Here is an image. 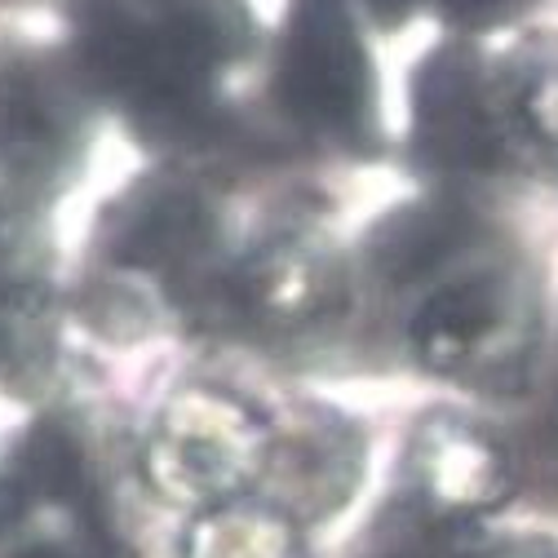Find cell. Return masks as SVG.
Listing matches in <instances>:
<instances>
[{
	"label": "cell",
	"mask_w": 558,
	"mask_h": 558,
	"mask_svg": "<svg viewBox=\"0 0 558 558\" xmlns=\"http://www.w3.org/2000/svg\"><path fill=\"white\" fill-rule=\"evenodd\" d=\"M395 558H558V536L487 541L483 527H465V532L416 527V536Z\"/></svg>",
	"instance_id": "obj_14"
},
{
	"label": "cell",
	"mask_w": 558,
	"mask_h": 558,
	"mask_svg": "<svg viewBox=\"0 0 558 558\" xmlns=\"http://www.w3.org/2000/svg\"><path fill=\"white\" fill-rule=\"evenodd\" d=\"M426 5L457 36H487V32L523 23L541 0H426Z\"/></svg>",
	"instance_id": "obj_15"
},
{
	"label": "cell",
	"mask_w": 558,
	"mask_h": 558,
	"mask_svg": "<svg viewBox=\"0 0 558 558\" xmlns=\"http://www.w3.org/2000/svg\"><path fill=\"white\" fill-rule=\"evenodd\" d=\"M182 558H306V549L293 519L275 506L227 501L191 523Z\"/></svg>",
	"instance_id": "obj_11"
},
{
	"label": "cell",
	"mask_w": 558,
	"mask_h": 558,
	"mask_svg": "<svg viewBox=\"0 0 558 558\" xmlns=\"http://www.w3.org/2000/svg\"><path fill=\"white\" fill-rule=\"evenodd\" d=\"M527 395H536V412L527 426H519V435H510L523 487L519 497H532L541 510L558 514V360L549 373L541 368Z\"/></svg>",
	"instance_id": "obj_13"
},
{
	"label": "cell",
	"mask_w": 558,
	"mask_h": 558,
	"mask_svg": "<svg viewBox=\"0 0 558 558\" xmlns=\"http://www.w3.org/2000/svg\"><path fill=\"white\" fill-rule=\"evenodd\" d=\"M270 422L222 386L178 390L143 444V474L173 506H227L262 483Z\"/></svg>",
	"instance_id": "obj_5"
},
{
	"label": "cell",
	"mask_w": 558,
	"mask_h": 558,
	"mask_svg": "<svg viewBox=\"0 0 558 558\" xmlns=\"http://www.w3.org/2000/svg\"><path fill=\"white\" fill-rule=\"evenodd\" d=\"M386 302H403L399 337L426 377L483 399H523L545 368L541 270L483 214Z\"/></svg>",
	"instance_id": "obj_1"
},
{
	"label": "cell",
	"mask_w": 558,
	"mask_h": 558,
	"mask_svg": "<svg viewBox=\"0 0 558 558\" xmlns=\"http://www.w3.org/2000/svg\"><path fill=\"white\" fill-rule=\"evenodd\" d=\"M364 478V430L332 408L298 403L270 422L262 487L275 510L298 519H328L355 497Z\"/></svg>",
	"instance_id": "obj_10"
},
{
	"label": "cell",
	"mask_w": 558,
	"mask_h": 558,
	"mask_svg": "<svg viewBox=\"0 0 558 558\" xmlns=\"http://www.w3.org/2000/svg\"><path fill=\"white\" fill-rule=\"evenodd\" d=\"M218 240V218L208 199L186 182H147L111 214L107 257L120 284L147 279L178 302H199L208 289V253Z\"/></svg>",
	"instance_id": "obj_8"
},
{
	"label": "cell",
	"mask_w": 558,
	"mask_h": 558,
	"mask_svg": "<svg viewBox=\"0 0 558 558\" xmlns=\"http://www.w3.org/2000/svg\"><path fill=\"white\" fill-rule=\"evenodd\" d=\"M248 49L244 0H89L76 14V76L169 143L208 137L218 81Z\"/></svg>",
	"instance_id": "obj_2"
},
{
	"label": "cell",
	"mask_w": 558,
	"mask_h": 558,
	"mask_svg": "<svg viewBox=\"0 0 558 558\" xmlns=\"http://www.w3.org/2000/svg\"><path fill=\"white\" fill-rule=\"evenodd\" d=\"M408 143L426 173L452 182L506 178L532 165L510 111L506 58H487L470 40H444L412 72Z\"/></svg>",
	"instance_id": "obj_3"
},
{
	"label": "cell",
	"mask_w": 558,
	"mask_h": 558,
	"mask_svg": "<svg viewBox=\"0 0 558 558\" xmlns=\"http://www.w3.org/2000/svg\"><path fill=\"white\" fill-rule=\"evenodd\" d=\"M510 111L523 147L536 160H558V45L514 49L506 58Z\"/></svg>",
	"instance_id": "obj_12"
},
{
	"label": "cell",
	"mask_w": 558,
	"mask_h": 558,
	"mask_svg": "<svg viewBox=\"0 0 558 558\" xmlns=\"http://www.w3.org/2000/svg\"><path fill=\"white\" fill-rule=\"evenodd\" d=\"M399 487L412 523L439 532L483 527L523 493L510 435L448 408L426 412L412 426Z\"/></svg>",
	"instance_id": "obj_6"
},
{
	"label": "cell",
	"mask_w": 558,
	"mask_h": 558,
	"mask_svg": "<svg viewBox=\"0 0 558 558\" xmlns=\"http://www.w3.org/2000/svg\"><path fill=\"white\" fill-rule=\"evenodd\" d=\"M351 279L337 253L311 235H279L208 279L199 315L262 341H298L341 319Z\"/></svg>",
	"instance_id": "obj_7"
},
{
	"label": "cell",
	"mask_w": 558,
	"mask_h": 558,
	"mask_svg": "<svg viewBox=\"0 0 558 558\" xmlns=\"http://www.w3.org/2000/svg\"><path fill=\"white\" fill-rule=\"evenodd\" d=\"M422 0H364V10L377 19V23H386V27H399Z\"/></svg>",
	"instance_id": "obj_16"
},
{
	"label": "cell",
	"mask_w": 558,
	"mask_h": 558,
	"mask_svg": "<svg viewBox=\"0 0 558 558\" xmlns=\"http://www.w3.org/2000/svg\"><path fill=\"white\" fill-rule=\"evenodd\" d=\"M81 85L76 66L62 72L36 53L0 58V173L32 191L76 173L85 147Z\"/></svg>",
	"instance_id": "obj_9"
},
{
	"label": "cell",
	"mask_w": 558,
	"mask_h": 558,
	"mask_svg": "<svg viewBox=\"0 0 558 558\" xmlns=\"http://www.w3.org/2000/svg\"><path fill=\"white\" fill-rule=\"evenodd\" d=\"M275 98L319 143L341 151L381 143L377 72L345 0H293L275 53Z\"/></svg>",
	"instance_id": "obj_4"
}]
</instances>
